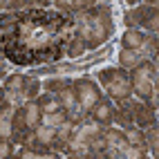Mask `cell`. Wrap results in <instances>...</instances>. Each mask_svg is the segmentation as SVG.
Returning <instances> with one entry per match:
<instances>
[{"label": "cell", "mask_w": 159, "mask_h": 159, "mask_svg": "<svg viewBox=\"0 0 159 159\" xmlns=\"http://www.w3.org/2000/svg\"><path fill=\"white\" fill-rule=\"evenodd\" d=\"M88 116H92V119L97 123H101V125H110L112 116H114V101L108 99V97H101L97 101V105L88 112Z\"/></svg>", "instance_id": "10"}, {"label": "cell", "mask_w": 159, "mask_h": 159, "mask_svg": "<svg viewBox=\"0 0 159 159\" xmlns=\"http://www.w3.org/2000/svg\"><path fill=\"white\" fill-rule=\"evenodd\" d=\"M0 11H11V0H0Z\"/></svg>", "instance_id": "28"}, {"label": "cell", "mask_w": 159, "mask_h": 159, "mask_svg": "<svg viewBox=\"0 0 159 159\" xmlns=\"http://www.w3.org/2000/svg\"><path fill=\"white\" fill-rule=\"evenodd\" d=\"M130 85H132V94L137 99H146L152 92V88L159 85L157 63L155 61H143L141 65H137L130 72Z\"/></svg>", "instance_id": "3"}, {"label": "cell", "mask_w": 159, "mask_h": 159, "mask_svg": "<svg viewBox=\"0 0 159 159\" xmlns=\"http://www.w3.org/2000/svg\"><path fill=\"white\" fill-rule=\"evenodd\" d=\"M112 123L119 125V128L134 123V116H132V97L125 99V101H114V116H112Z\"/></svg>", "instance_id": "11"}, {"label": "cell", "mask_w": 159, "mask_h": 159, "mask_svg": "<svg viewBox=\"0 0 159 159\" xmlns=\"http://www.w3.org/2000/svg\"><path fill=\"white\" fill-rule=\"evenodd\" d=\"M7 58H5V52H2V47H0V79H5L7 76Z\"/></svg>", "instance_id": "27"}, {"label": "cell", "mask_w": 159, "mask_h": 159, "mask_svg": "<svg viewBox=\"0 0 159 159\" xmlns=\"http://www.w3.org/2000/svg\"><path fill=\"white\" fill-rule=\"evenodd\" d=\"M88 52V45H85V40H83L79 34H74L72 38H70V43H67V49H65V54L74 61V58H79V56H83Z\"/></svg>", "instance_id": "20"}, {"label": "cell", "mask_w": 159, "mask_h": 159, "mask_svg": "<svg viewBox=\"0 0 159 159\" xmlns=\"http://www.w3.org/2000/svg\"><path fill=\"white\" fill-rule=\"evenodd\" d=\"M65 83V79L63 76H49L43 81V92H52V94H56L61 90V85Z\"/></svg>", "instance_id": "24"}, {"label": "cell", "mask_w": 159, "mask_h": 159, "mask_svg": "<svg viewBox=\"0 0 159 159\" xmlns=\"http://www.w3.org/2000/svg\"><path fill=\"white\" fill-rule=\"evenodd\" d=\"M146 38H148L146 31L134 29V27H125L123 34H121V38H119V43H121V47H125V49H141V45H143Z\"/></svg>", "instance_id": "13"}, {"label": "cell", "mask_w": 159, "mask_h": 159, "mask_svg": "<svg viewBox=\"0 0 159 159\" xmlns=\"http://www.w3.org/2000/svg\"><path fill=\"white\" fill-rule=\"evenodd\" d=\"M103 150L99 157H105V159H121V150L125 146V137H123V130L121 128H114V125H103Z\"/></svg>", "instance_id": "5"}, {"label": "cell", "mask_w": 159, "mask_h": 159, "mask_svg": "<svg viewBox=\"0 0 159 159\" xmlns=\"http://www.w3.org/2000/svg\"><path fill=\"white\" fill-rule=\"evenodd\" d=\"M143 141H146V148H148V157H157V146H159V128H157V123L148 125L143 130Z\"/></svg>", "instance_id": "18"}, {"label": "cell", "mask_w": 159, "mask_h": 159, "mask_svg": "<svg viewBox=\"0 0 159 159\" xmlns=\"http://www.w3.org/2000/svg\"><path fill=\"white\" fill-rule=\"evenodd\" d=\"M31 139H34L36 143L45 146V148H54L56 143V128H52V125H45V123H38L34 130H31ZM52 157H54V152H52Z\"/></svg>", "instance_id": "12"}, {"label": "cell", "mask_w": 159, "mask_h": 159, "mask_svg": "<svg viewBox=\"0 0 159 159\" xmlns=\"http://www.w3.org/2000/svg\"><path fill=\"white\" fill-rule=\"evenodd\" d=\"M146 58H143V54L139 49H125V47H121L119 49V67H123L125 72H132L137 65H141Z\"/></svg>", "instance_id": "14"}, {"label": "cell", "mask_w": 159, "mask_h": 159, "mask_svg": "<svg viewBox=\"0 0 159 159\" xmlns=\"http://www.w3.org/2000/svg\"><path fill=\"white\" fill-rule=\"evenodd\" d=\"M18 105L9 103L7 99L0 103V139L11 141L14 139V112Z\"/></svg>", "instance_id": "9"}, {"label": "cell", "mask_w": 159, "mask_h": 159, "mask_svg": "<svg viewBox=\"0 0 159 159\" xmlns=\"http://www.w3.org/2000/svg\"><path fill=\"white\" fill-rule=\"evenodd\" d=\"M143 157H148V148L146 146L125 143L123 150H121V159H143Z\"/></svg>", "instance_id": "21"}, {"label": "cell", "mask_w": 159, "mask_h": 159, "mask_svg": "<svg viewBox=\"0 0 159 159\" xmlns=\"http://www.w3.org/2000/svg\"><path fill=\"white\" fill-rule=\"evenodd\" d=\"M97 83L101 90H105L108 99L112 101H125L132 97V85H130V72H125L123 67H101L97 72Z\"/></svg>", "instance_id": "2"}, {"label": "cell", "mask_w": 159, "mask_h": 159, "mask_svg": "<svg viewBox=\"0 0 159 159\" xmlns=\"http://www.w3.org/2000/svg\"><path fill=\"white\" fill-rule=\"evenodd\" d=\"M58 9L63 11H72V14H79V11H85L92 5H97V0H52Z\"/></svg>", "instance_id": "16"}, {"label": "cell", "mask_w": 159, "mask_h": 159, "mask_svg": "<svg viewBox=\"0 0 159 159\" xmlns=\"http://www.w3.org/2000/svg\"><path fill=\"white\" fill-rule=\"evenodd\" d=\"M74 34H79L85 40L88 49H99L105 43H110L114 34V18L110 5H92L85 11L74 14Z\"/></svg>", "instance_id": "1"}, {"label": "cell", "mask_w": 159, "mask_h": 159, "mask_svg": "<svg viewBox=\"0 0 159 159\" xmlns=\"http://www.w3.org/2000/svg\"><path fill=\"white\" fill-rule=\"evenodd\" d=\"M74 83V94H76V101L79 105L85 112H90L94 105H97V101L103 97V90L97 81H92L88 76H81V79H72Z\"/></svg>", "instance_id": "4"}, {"label": "cell", "mask_w": 159, "mask_h": 159, "mask_svg": "<svg viewBox=\"0 0 159 159\" xmlns=\"http://www.w3.org/2000/svg\"><path fill=\"white\" fill-rule=\"evenodd\" d=\"M67 119V112L65 110H56V112H47L43 114V119H40V123H45V125H52V128H58V125Z\"/></svg>", "instance_id": "23"}, {"label": "cell", "mask_w": 159, "mask_h": 159, "mask_svg": "<svg viewBox=\"0 0 159 159\" xmlns=\"http://www.w3.org/2000/svg\"><path fill=\"white\" fill-rule=\"evenodd\" d=\"M143 101H146L148 105H150L152 110H157V108H159V85H157V88H152V92L148 94V97H146Z\"/></svg>", "instance_id": "26"}, {"label": "cell", "mask_w": 159, "mask_h": 159, "mask_svg": "<svg viewBox=\"0 0 159 159\" xmlns=\"http://www.w3.org/2000/svg\"><path fill=\"white\" fill-rule=\"evenodd\" d=\"M40 92H43V81L36 74H27L25 76V101H36Z\"/></svg>", "instance_id": "17"}, {"label": "cell", "mask_w": 159, "mask_h": 159, "mask_svg": "<svg viewBox=\"0 0 159 159\" xmlns=\"http://www.w3.org/2000/svg\"><path fill=\"white\" fill-rule=\"evenodd\" d=\"M7 157H14V143L7 139H0V159H7Z\"/></svg>", "instance_id": "25"}, {"label": "cell", "mask_w": 159, "mask_h": 159, "mask_svg": "<svg viewBox=\"0 0 159 159\" xmlns=\"http://www.w3.org/2000/svg\"><path fill=\"white\" fill-rule=\"evenodd\" d=\"M25 76L27 74H7L5 81H2V88H5V99L14 105H23L25 103Z\"/></svg>", "instance_id": "6"}, {"label": "cell", "mask_w": 159, "mask_h": 159, "mask_svg": "<svg viewBox=\"0 0 159 159\" xmlns=\"http://www.w3.org/2000/svg\"><path fill=\"white\" fill-rule=\"evenodd\" d=\"M49 2H52V0H49Z\"/></svg>", "instance_id": "31"}, {"label": "cell", "mask_w": 159, "mask_h": 159, "mask_svg": "<svg viewBox=\"0 0 159 159\" xmlns=\"http://www.w3.org/2000/svg\"><path fill=\"white\" fill-rule=\"evenodd\" d=\"M155 14H157V7H150V5H143V2H139V5L130 7L128 11L123 14V23H125V27L141 29V27L146 25V20L150 18V16H155Z\"/></svg>", "instance_id": "7"}, {"label": "cell", "mask_w": 159, "mask_h": 159, "mask_svg": "<svg viewBox=\"0 0 159 159\" xmlns=\"http://www.w3.org/2000/svg\"><path fill=\"white\" fill-rule=\"evenodd\" d=\"M141 54L146 61H155L157 63V36H150L148 34V38L143 40V45H141Z\"/></svg>", "instance_id": "22"}, {"label": "cell", "mask_w": 159, "mask_h": 159, "mask_svg": "<svg viewBox=\"0 0 159 159\" xmlns=\"http://www.w3.org/2000/svg\"><path fill=\"white\" fill-rule=\"evenodd\" d=\"M5 101V88H2V83H0V103Z\"/></svg>", "instance_id": "30"}, {"label": "cell", "mask_w": 159, "mask_h": 159, "mask_svg": "<svg viewBox=\"0 0 159 159\" xmlns=\"http://www.w3.org/2000/svg\"><path fill=\"white\" fill-rule=\"evenodd\" d=\"M36 103L40 105L43 114L61 110V103H58V99H56V94H52V92H40L38 97H36Z\"/></svg>", "instance_id": "19"}, {"label": "cell", "mask_w": 159, "mask_h": 159, "mask_svg": "<svg viewBox=\"0 0 159 159\" xmlns=\"http://www.w3.org/2000/svg\"><path fill=\"white\" fill-rule=\"evenodd\" d=\"M132 116H134V125H139L141 130L157 123V110H152L143 99H137L134 94H132Z\"/></svg>", "instance_id": "8"}, {"label": "cell", "mask_w": 159, "mask_h": 159, "mask_svg": "<svg viewBox=\"0 0 159 159\" xmlns=\"http://www.w3.org/2000/svg\"><path fill=\"white\" fill-rule=\"evenodd\" d=\"M56 99H58V103H61V108L63 110H72L74 105H79V101H76V94H74V83H72V79H65V83L61 85V90L56 92Z\"/></svg>", "instance_id": "15"}, {"label": "cell", "mask_w": 159, "mask_h": 159, "mask_svg": "<svg viewBox=\"0 0 159 159\" xmlns=\"http://www.w3.org/2000/svg\"><path fill=\"white\" fill-rule=\"evenodd\" d=\"M143 5H150V7H157V0H141Z\"/></svg>", "instance_id": "29"}]
</instances>
